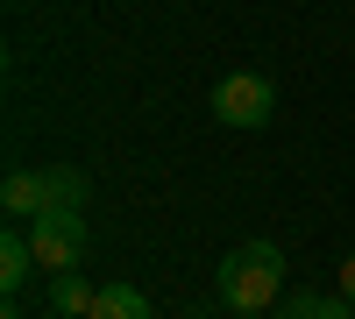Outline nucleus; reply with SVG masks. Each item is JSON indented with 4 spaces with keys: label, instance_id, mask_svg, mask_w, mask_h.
Returning a JSON list of instances; mask_svg holds the SVG:
<instances>
[{
    "label": "nucleus",
    "instance_id": "1",
    "mask_svg": "<svg viewBox=\"0 0 355 319\" xmlns=\"http://www.w3.org/2000/svg\"><path fill=\"white\" fill-rule=\"evenodd\" d=\"M214 291L234 312H270V298L284 291V248L277 241H242L227 248V263L214 270Z\"/></svg>",
    "mask_w": 355,
    "mask_h": 319
},
{
    "label": "nucleus",
    "instance_id": "2",
    "mask_svg": "<svg viewBox=\"0 0 355 319\" xmlns=\"http://www.w3.org/2000/svg\"><path fill=\"white\" fill-rule=\"evenodd\" d=\"M28 248H36V270H50V277L78 270V255H85V213L78 206H43L36 220H28Z\"/></svg>",
    "mask_w": 355,
    "mask_h": 319
},
{
    "label": "nucleus",
    "instance_id": "3",
    "mask_svg": "<svg viewBox=\"0 0 355 319\" xmlns=\"http://www.w3.org/2000/svg\"><path fill=\"white\" fill-rule=\"evenodd\" d=\"M270 113H277V85L263 71H227L214 85V121L220 128H270Z\"/></svg>",
    "mask_w": 355,
    "mask_h": 319
},
{
    "label": "nucleus",
    "instance_id": "4",
    "mask_svg": "<svg viewBox=\"0 0 355 319\" xmlns=\"http://www.w3.org/2000/svg\"><path fill=\"white\" fill-rule=\"evenodd\" d=\"M28 270H36V248H28V227H8V235H0V291H21L28 284Z\"/></svg>",
    "mask_w": 355,
    "mask_h": 319
},
{
    "label": "nucleus",
    "instance_id": "5",
    "mask_svg": "<svg viewBox=\"0 0 355 319\" xmlns=\"http://www.w3.org/2000/svg\"><path fill=\"white\" fill-rule=\"evenodd\" d=\"M0 206H8L15 220H36L50 206V192H43V170H15L8 185H0Z\"/></svg>",
    "mask_w": 355,
    "mask_h": 319
},
{
    "label": "nucleus",
    "instance_id": "6",
    "mask_svg": "<svg viewBox=\"0 0 355 319\" xmlns=\"http://www.w3.org/2000/svg\"><path fill=\"white\" fill-rule=\"evenodd\" d=\"M85 319H157V312H150V298L135 284H100V298H93Z\"/></svg>",
    "mask_w": 355,
    "mask_h": 319
},
{
    "label": "nucleus",
    "instance_id": "7",
    "mask_svg": "<svg viewBox=\"0 0 355 319\" xmlns=\"http://www.w3.org/2000/svg\"><path fill=\"white\" fill-rule=\"evenodd\" d=\"M284 319H355V305H348L341 291H334V298H327V291H291V298H284Z\"/></svg>",
    "mask_w": 355,
    "mask_h": 319
},
{
    "label": "nucleus",
    "instance_id": "8",
    "mask_svg": "<svg viewBox=\"0 0 355 319\" xmlns=\"http://www.w3.org/2000/svg\"><path fill=\"white\" fill-rule=\"evenodd\" d=\"M93 298H100V291H93L85 277H71V270L50 284V312H57V319H85V312H93Z\"/></svg>",
    "mask_w": 355,
    "mask_h": 319
},
{
    "label": "nucleus",
    "instance_id": "9",
    "mask_svg": "<svg viewBox=\"0 0 355 319\" xmlns=\"http://www.w3.org/2000/svg\"><path fill=\"white\" fill-rule=\"evenodd\" d=\"M43 192H50V206H78L85 213V170H71V163L43 170Z\"/></svg>",
    "mask_w": 355,
    "mask_h": 319
},
{
    "label": "nucleus",
    "instance_id": "10",
    "mask_svg": "<svg viewBox=\"0 0 355 319\" xmlns=\"http://www.w3.org/2000/svg\"><path fill=\"white\" fill-rule=\"evenodd\" d=\"M341 298L355 305V255H348V263H341Z\"/></svg>",
    "mask_w": 355,
    "mask_h": 319
},
{
    "label": "nucleus",
    "instance_id": "11",
    "mask_svg": "<svg viewBox=\"0 0 355 319\" xmlns=\"http://www.w3.org/2000/svg\"><path fill=\"white\" fill-rule=\"evenodd\" d=\"M0 319H21V305H15V298H8V312H0Z\"/></svg>",
    "mask_w": 355,
    "mask_h": 319
}]
</instances>
